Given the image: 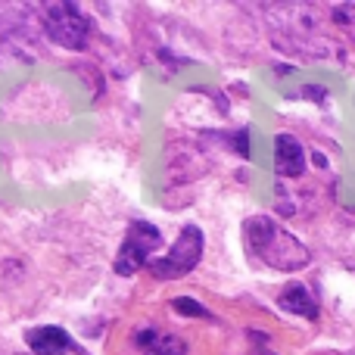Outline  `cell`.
<instances>
[{
	"instance_id": "cell-1",
	"label": "cell",
	"mask_w": 355,
	"mask_h": 355,
	"mask_svg": "<svg viewBox=\"0 0 355 355\" xmlns=\"http://www.w3.org/2000/svg\"><path fill=\"white\" fill-rule=\"evenodd\" d=\"M243 231H246V246L252 250V256H259L268 268L300 271V268H306L309 259H312V252L290 231H284L275 218H268V215L250 218Z\"/></svg>"
},
{
	"instance_id": "cell-2",
	"label": "cell",
	"mask_w": 355,
	"mask_h": 355,
	"mask_svg": "<svg viewBox=\"0 0 355 355\" xmlns=\"http://www.w3.org/2000/svg\"><path fill=\"white\" fill-rule=\"evenodd\" d=\"M200 256H202V231L196 225H187V227H181V234H178L172 250H168L162 259L150 262V271H153V277H159V281L184 277L187 271L196 268Z\"/></svg>"
},
{
	"instance_id": "cell-3",
	"label": "cell",
	"mask_w": 355,
	"mask_h": 355,
	"mask_svg": "<svg viewBox=\"0 0 355 355\" xmlns=\"http://www.w3.org/2000/svg\"><path fill=\"white\" fill-rule=\"evenodd\" d=\"M159 243H162V234L150 221H131L128 234L122 240V250L116 256V275L131 277L144 265H150V256L159 250Z\"/></svg>"
},
{
	"instance_id": "cell-4",
	"label": "cell",
	"mask_w": 355,
	"mask_h": 355,
	"mask_svg": "<svg viewBox=\"0 0 355 355\" xmlns=\"http://www.w3.org/2000/svg\"><path fill=\"white\" fill-rule=\"evenodd\" d=\"M44 28L62 47L81 50L91 35V22L75 3H47L44 6Z\"/></svg>"
},
{
	"instance_id": "cell-5",
	"label": "cell",
	"mask_w": 355,
	"mask_h": 355,
	"mask_svg": "<svg viewBox=\"0 0 355 355\" xmlns=\"http://www.w3.org/2000/svg\"><path fill=\"white\" fill-rule=\"evenodd\" d=\"M275 168L284 178H296L306 172V150L296 137L290 135H277L275 137Z\"/></svg>"
},
{
	"instance_id": "cell-6",
	"label": "cell",
	"mask_w": 355,
	"mask_h": 355,
	"mask_svg": "<svg viewBox=\"0 0 355 355\" xmlns=\"http://www.w3.org/2000/svg\"><path fill=\"white\" fill-rule=\"evenodd\" d=\"M25 340H28V349L35 355H66L72 349V340L62 327H35Z\"/></svg>"
},
{
	"instance_id": "cell-7",
	"label": "cell",
	"mask_w": 355,
	"mask_h": 355,
	"mask_svg": "<svg viewBox=\"0 0 355 355\" xmlns=\"http://www.w3.org/2000/svg\"><path fill=\"white\" fill-rule=\"evenodd\" d=\"M277 306L290 315H300V318H318V300H315L312 290L302 287V284L284 287V293L277 296Z\"/></svg>"
},
{
	"instance_id": "cell-8",
	"label": "cell",
	"mask_w": 355,
	"mask_h": 355,
	"mask_svg": "<svg viewBox=\"0 0 355 355\" xmlns=\"http://www.w3.org/2000/svg\"><path fill=\"white\" fill-rule=\"evenodd\" d=\"M144 355H184L187 352V343L178 337H156V334H147L141 337Z\"/></svg>"
},
{
	"instance_id": "cell-9",
	"label": "cell",
	"mask_w": 355,
	"mask_h": 355,
	"mask_svg": "<svg viewBox=\"0 0 355 355\" xmlns=\"http://www.w3.org/2000/svg\"><path fill=\"white\" fill-rule=\"evenodd\" d=\"M172 309H175V312L190 315V318H209V312H206V309H202L200 302L187 300V296H181V300H175V302H172Z\"/></svg>"
},
{
	"instance_id": "cell-10",
	"label": "cell",
	"mask_w": 355,
	"mask_h": 355,
	"mask_svg": "<svg viewBox=\"0 0 355 355\" xmlns=\"http://www.w3.org/2000/svg\"><path fill=\"white\" fill-rule=\"evenodd\" d=\"M334 22L343 25V28H349V31H355V3L334 6Z\"/></svg>"
},
{
	"instance_id": "cell-11",
	"label": "cell",
	"mask_w": 355,
	"mask_h": 355,
	"mask_svg": "<svg viewBox=\"0 0 355 355\" xmlns=\"http://www.w3.org/2000/svg\"><path fill=\"white\" fill-rule=\"evenodd\" d=\"M252 355H268V352H252Z\"/></svg>"
}]
</instances>
